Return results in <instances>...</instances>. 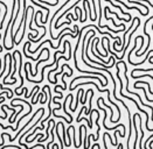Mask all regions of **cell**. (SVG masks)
<instances>
[{
  "instance_id": "6da1fadb",
  "label": "cell",
  "mask_w": 153,
  "mask_h": 149,
  "mask_svg": "<svg viewBox=\"0 0 153 149\" xmlns=\"http://www.w3.org/2000/svg\"><path fill=\"white\" fill-rule=\"evenodd\" d=\"M138 40H140V36H137V37H136V40H134V47L132 48V50H133V49L137 47V41H138ZM129 63H130V64L132 63V61H131V51H130V54H129Z\"/></svg>"
},
{
  "instance_id": "7a4b0ae2",
  "label": "cell",
  "mask_w": 153,
  "mask_h": 149,
  "mask_svg": "<svg viewBox=\"0 0 153 149\" xmlns=\"http://www.w3.org/2000/svg\"><path fill=\"white\" fill-rule=\"evenodd\" d=\"M82 131H83V125H81L80 127V143H78V147L82 146Z\"/></svg>"
},
{
  "instance_id": "3957f363",
  "label": "cell",
  "mask_w": 153,
  "mask_h": 149,
  "mask_svg": "<svg viewBox=\"0 0 153 149\" xmlns=\"http://www.w3.org/2000/svg\"><path fill=\"white\" fill-rule=\"evenodd\" d=\"M41 129H43V128H42V127H35V131H41ZM34 134H35V132H33V133H32V134H29L28 136H26V141L28 140L29 138H31V135H34Z\"/></svg>"
},
{
  "instance_id": "277c9868",
  "label": "cell",
  "mask_w": 153,
  "mask_h": 149,
  "mask_svg": "<svg viewBox=\"0 0 153 149\" xmlns=\"http://www.w3.org/2000/svg\"><path fill=\"white\" fill-rule=\"evenodd\" d=\"M27 65H28V69H29V72H31V76L34 77V72H33V69H32V64L29 63V62H26Z\"/></svg>"
}]
</instances>
